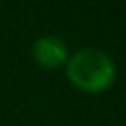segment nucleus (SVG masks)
<instances>
[{
    "label": "nucleus",
    "instance_id": "obj_2",
    "mask_svg": "<svg viewBox=\"0 0 126 126\" xmlns=\"http://www.w3.org/2000/svg\"><path fill=\"white\" fill-rule=\"evenodd\" d=\"M69 55L71 51L67 41L55 33H43L35 37L32 43V59L39 69H45V71H55L65 67V63L69 61Z\"/></svg>",
    "mask_w": 126,
    "mask_h": 126
},
{
    "label": "nucleus",
    "instance_id": "obj_1",
    "mask_svg": "<svg viewBox=\"0 0 126 126\" xmlns=\"http://www.w3.org/2000/svg\"><path fill=\"white\" fill-rule=\"evenodd\" d=\"M63 69L69 83L85 94H102L110 91L118 75L114 59L98 47L75 49Z\"/></svg>",
    "mask_w": 126,
    "mask_h": 126
}]
</instances>
